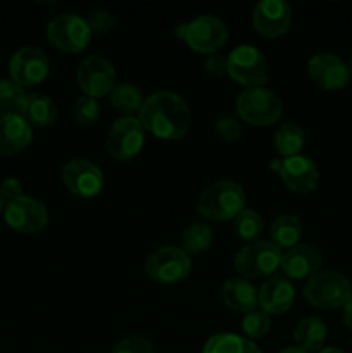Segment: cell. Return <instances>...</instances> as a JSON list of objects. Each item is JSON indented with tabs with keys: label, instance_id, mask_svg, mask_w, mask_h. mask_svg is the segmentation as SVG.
I'll use <instances>...</instances> for the list:
<instances>
[{
	"label": "cell",
	"instance_id": "6da1fadb",
	"mask_svg": "<svg viewBox=\"0 0 352 353\" xmlns=\"http://www.w3.org/2000/svg\"><path fill=\"white\" fill-rule=\"evenodd\" d=\"M138 119L152 137L164 141H176L185 138L190 131L192 110L178 93L155 92L145 99Z\"/></svg>",
	"mask_w": 352,
	"mask_h": 353
},
{
	"label": "cell",
	"instance_id": "7a4b0ae2",
	"mask_svg": "<svg viewBox=\"0 0 352 353\" xmlns=\"http://www.w3.org/2000/svg\"><path fill=\"white\" fill-rule=\"evenodd\" d=\"M245 202L247 196L238 183L231 179H221L200 193L197 209L204 219L224 223L235 219L245 209Z\"/></svg>",
	"mask_w": 352,
	"mask_h": 353
},
{
	"label": "cell",
	"instance_id": "3957f363",
	"mask_svg": "<svg viewBox=\"0 0 352 353\" xmlns=\"http://www.w3.org/2000/svg\"><path fill=\"white\" fill-rule=\"evenodd\" d=\"M302 296L316 309H342L352 296V285L342 272L320 271L307 279L302 288Z\"/></svg>",
	"mask_w": 352,
	"mask_h": 353
},
{
	"label": "cell",
	"instance_id": "277c9868",
	"mask_svg": "<svg viewBox=\"0 0 352 353\" xmlns=\"http://www.w3.org/2000/svg\"><path fill=\"white\" fill-rule=\"evenodd\" d=\"M283 252L271 240H257L242 247L235 255V271L244 279L271 278L280 269Z\"/></svg>",
	"mask_w": 352,
	"mask_h": 353
},
{
	"label": "cell",
	"instance_id": "5b68a950",
	"mask_svg": "<svg viewBox=\"0 0 352 353\" xmlns=\"http://www.w3.org/2000/svg\"><path fill=\"white\" fill-rule=\"evenodd\" d=\"M175 33L199 54H216L228 40V28L223 19L211 14L195 17L190 23L179 24Z\"/></svg>",
	"mask_w": 352,
	"mask_h": 353
},
{
	"label": "cell",
	"instance_id": "8992f818",
	"mask_svg": "<svg viewBox=\"0 0 352 353\" xmlns=\"http://www.w3.org/2000/svg\"><path fill=\"white\" fill-rule=\"evenodd\" d=\"M237 112L252 126H271L282 117L283 105L273 90L264 86L245 88L237 99Z\"/></svg>",
	"mask_w": 352,
	"mask_h": 353
},
{
	"label": "cell",
	"instance_id": "52a82bcc",
	"mask_svg": "<svg viewBox=\"0 0 352 353\" xmlns=\"http://www.w3.org/2000/svg\"><path fill=\"white\" fill-rule=\"evenodd\" d=\"M226 74L245 88L262 86L269 78V65L266 55L254 45H238L228 54Z\"/></svg>",
	"mask_w": 352,
	"mask_h": 353
},
{
	"label": "cell",
	"instance_id": "ba28073f",
	"mask_svg": "<svg viewBox=\"0 0 352 353\" xmlns=\"http://www.w3.org/2000/svg\"><path fill=\"white\" fill-rule=\"evenodd\" d=\"M192 271L190 257L179 247H161L148 254L145 261V274L161 285H173L186 279Z\"/></svg>",
	"mask_w": 352,
	"mask_h": 353
},
{
	"label": "cell",
	"instance_id": "9c48e42d",
	"mask_svg": "<svg viewBox=\"0 0 352 353\" xmlns=\"http://www.w3.org/2000/svg\"><path fill=\"white\" fill-rule=\"evenodd\" d=\"M145 143V130L135 116H121L110 124L106 145L116 161L126 162L137 157Z\"/></svg>",
	"mask_w": 352,
	"mask_h": 353
},
{
	"label": "cell",
	"instance_id": "30bf717a",
	"mask_svg": "<svg viewBox=\"0 0 352 353\" xmlns=\"http://www.w3.org/2000/svg\"><path fill=\"white\" fill-rule=\"evenodd\" d=\"M47 38L59 50L78 54L88 47L92 31L83 17L76 14H59L48 23Z\"/></svg>",
	"mask_w": 352,
	"mask_h": 353
},
{
	"label": "cell",
	"instance_id": "8fae6325",
	"mask_svg": "<svg viewBox=\"0 0 352 353\" xmlns=\"http://www.w3.org/2000/svg\"><path fill=\"white\" fill-rule=\"evenodd\" d=\"M76 79L83 95L100 99L113 92L116 86L114 65L102 55H88L79 62L76 69Z\"/></svg>",
	"mask_w": 352,
	"mask_h": 353
},
{
	"label": "cell",
	"instance_id": "7c38bea8",
	"mask_svg": "<svg viewBox=\"0 0 352 353\" xmlns=\"http://www.w3.org/2000/svg\"><path fill=\"white\" fill-rule=\"evenodd\" d=\"M61 178L66 188L79 199L97 196L106 183L102 169L88 159H72L66 162Z\"/></svg>",
	"mask_w": 352,
	"mask_h": 353
},
{
	"label": "cell",
	"instance_id": "4fadbf2b",
	"mask_svg": "<svg viewBox=\"0 0 352 353\" xmlns=\"http://www.w3.org/2000/svg\"><path fill=\"white\" fill-rule=\"evenodd\" d=\"M3 219L7 226L16 233L33 234L48 224V210L40 200L23 195L7 203Z\"/></svg>",
	"mask_w": 352,
	"mask_h": 353
},
{
	"label": "cell",
	"instance_id": "5bb4252c",
	"mask_svg": "<svg viewBox=\"0 0 352 353\" xmlns=\"http://www.w3.org/2000/svg\"><path fill=\"white\" fill-rule=\"evenodd\" d=\"M10 79L21 88L37 86L47 79L50 72V59L41 48L23 47L9 61Z\"/></svg>",
	"mask_w": 352,
	"mask_h": 353
},
{
	"label": "cell",
	"instance_id": "9a60e30c",
	"mask_svg": "<svg viewBox=\"0 0 352 353\" xmlns=\"http://www.w3.org/2000/svg\"><path fill=\"white\" fill-rule=\"evenodd\" d=\"M271 169H275L280 174L283 185L295 193L314 192L320 183V171L313 159L306 155H293V157L282 159V161H273Z\"/></svg>",
	"mask_w": 352,
	"mask_h": 353
},
{
	"label": "cell",
	"instance_id": "2e32d148",
	"mask_svg": "<svg viewBox=\"0 0 352 353\" xmlns=\"http://www.w3.org/2000/svg\"><path fill=\"white\" fill-rule=\"evenodd\" d=\"M307 76L320 88L328 92L344 90L351 81L347 62L335 54H316L307 62Z\"/></svg>",
	"mask_w": 352,
	"mask_h": 353
},
{
	"label": "cell",
	"instance_id": "e0dca14e",
	"mask_svg": "<svg viewBox=\"0 0 352 353\" xmlns=\"http://www.w3.org/2000/svg\"><path fill=\"white\" fill-rule=\"evenodd\" d=\"M252 23L262 37H282L292 23V7L283 0H261L254 7Z\"/></svg>",
	"mask_w": 352,
	"mask_h": 353
},
{
	"label": "cell",
	"instance_id": "ac0fdd59",
	"mask_svg": "<svg viewBox=\"0 0 352 353\" xmlns=\"http://www.w3.org/2000/svg\"><path fill=\"white\" fill-rule=\"evenodd\" d=\"M323 268V254L317 247L299 243L297 247L283 252L280 269L289 279H309Z\"/></svg>",
	"mask_w": 352,
	"mask_h": 353
},
{
	"label": "cell",
	"instance_id": "d6986e66",
	"mask_svg": "<svg viewBox=\"0 0 352 353\" xmlns=\"http://www.w3.org/2000/svg\"><path fill=\"white\" fill-rule=\"evenodd\" d=\"M295 302V288L292 281L283 274H273L262 283L259 290V309L268 312L269 316L285 314L292 309Z\"/></svg>",
	"mask_w": 352,
	"mask_h": 353
},
{
	"label": "cell",
	"instance_id": "ffe728a7",
	"mask_svg": "<svg viewBox=\"0 0 352 353\" xmlns=\"http://www.w3.org/2000/svg\"><path fill=\"white\" fill-rule=\"evenodd\" d=\"M33 138V128L19 116L12 114L0 119V155L10 157L23 152Z\"/></svg>",
	"mask_w": 352,
	"mask_h": 353
},
{
	"label": "cell",
	"instance_id": "44dd1931",
	"mask_svg": "<svg viewBox=\"0 0 352 353\" xmlns=\"http://www.w3.org/2000/svg\"><path fill=\"white\" fill-rule=\"evenodd\" d=\"M221 296L224 305L235 312L248 314L259 309V290L244 278H231L224 281Z\"/></svg>",
	"mask_w": 352,
	"mask_h": 353
},
{
	"label": "cell",
	"instance_id": "7402d4cb",
	"mask_svg": "<svg viewBox=\"0 0 352 353\" xmlns=\"http://www.w3.org/2000/svg\"><path fill=\"white\" fill-rule=\"evenodd\" d=\"M19 116L31 128H47L55 124L59 117V110L48 97L40 95V93H31L24 99Z\"/></svg>",
	"mask_w": 352,
	"mask_h": 353
},
{
	"label": "cell",
	"instance_id": "603a6c76",
	"mask_svg": "<svg viewBox=\"0 0 352 353\" xmlns=\"http://www.w3.org/2000/svg\"><path fill=\"white\" fill-rule=\"evenodd\" d=\"M328 336V327L323 319L320 317H304L293 331V341L297 348L304 352H320L323 350V345Z\"/></svg>",
	"mask_w": 352,
	"mask_h": 353
},
{
	"label": "cell",
	"instance_id": "cb8c5ba5",
	"mask_svg": "<svg viewBox=\"0 0 352 353\" xmlns=\"http://www.w3.org/2000/svg\"><path fill=\"white\" fill-rule=\"evenodd\" d=\"M302 221L295 214H280L271 224V241L280 250H290L300 243Z\"/></svg>",
	"mask_w": 352,
	"mask_h": 353
},
{
	"label": "cell",
	"instance_id": "d4e9b609",
	"mask_svg": "<svg viewBox=\"0 0 352 353\" xmlns=\"http://www.w3.org/2000/svg\"><path fill=\"white\" fill-rule=\"evenodd\" d=\"M202 353H262L254 341L233 333H217L204 345Z\"/></svg>",
	"mask_w": 352,
	"mask_h": 353
},
{
	"label": "cell",
	"instance_id": "484cf974",
	"mask_svg": "<svg viewBox=\"0 0 352 353\" xmlns=\"http://www.w3.org/2000/svg\"><path fill=\"white\" fill-rule=\"evenodd\" d=\"M214 233L213 228L207 223H192L186 226L182 233V250L188 257L192 255H200L207 252L213 245Z\"/></svg>",
	"mask_w": 352,
	"mask_h": 353
},
{
	"label": "cell",
	"instance_id": "4316f807",
	"mask_svg": "<svg viewBox=\"0 0 352 353\" xmlns=\"http://www.w3.org/2000/svg\"><path fill=\"white\" fill-rule=\"evenodd\" d=\"M144 102L145 97L141 90L131 83H116L110 92V103L124 116H133V114L140 112Z\"/></svg>",
	"mask_w": 352,
	"mask_h": 353
},
{
	"label": "cell",
	"instance_id": "83f0119b",
	"mask_svg": "<svg viewBox=\"0 0 352 353\" xmlns=\"http://www.w3.org/2000/svg\"><path fill=\"white\" fill-rule=\"evenodd\" d=\"M304 145H306V133L295 123L282 124L275 133V148L280 155H283V159L300 155Z\"/></svg>",
	"mask_w": 352,
	"mask_h": 353
},
{
	"label": "cell",
	"instance_id": "f1b7e54d",
	"mask_svg": "<svg viewBox=\"0 0 352 353\" xmlns=\"http://www.w3.org/2000/svg\"><path fill=\"white\" fill-rule=\"evenodd\" d=\"M262 231H264V221L255 210L244 209L233 219V233L242 241H247V243L257 241Z\"/></svg>",
	"mask_w": 352,
	"mask_h": 353
},
{
	"label": "cell",
	"instance_id": "f546056e",
	"mask_svg": "<svg viewBox=\"0 0 352 353\" xmlns=\"http://www.w3.org/2000/svg\"><path fill=\"white\" fill-rule=\"evenodd\" d=\"M26 93L12 79H0V119L19 114Z\"/></svg>",
	"mask_w": 352,
	"mask_h": 353
},
{
	"label": "cell",
	"instance_id": "4dcf8cb0",
	"mask_svg": "<svg viewBox=\"0 0 352 353\" xmlns=\"http://www.w3.org/2000/svg\"><path fill=\"white\" fill-rule=\"evenodd\" d=\"M271 330V316L262 309H255L252 312L244 314L242 319V331L247 340H259L264 338Z\"/></svg>",
	"mask_w": 352,
	"mask_h": 353
},
{
	"label": "cell",
	"instance_id": "1f68e13d",
	"mask_svg": "<svg viewBox=\"0 0 352 353\" xmlns=\"http://www.w3.org/2000/svg\"><path fill=\"white\" fill-rule=\"evenodd\" d=\"M99 114L100 105L97 99H92V97L81 95L72 103V117L81 126H92L99 119Z\"/></svg>",
	"mask_w": 352,
	"mask_h": 353
},
{
	"label": "cell",
	"instance_id": "d6a6232c",
	"mask_svg": "<svg viewBox=\"0 0 352 353\" xmlns=\"http://www.w3.org/2000/svg\"><path fill=\"white\" fill-rule=\"evenodd\" d=\"M86 24H88L92 34H104L113 30L114 24H116V17L110 10L95 9L86 17Z\"/></svg>",
	"mask_w": 352,
	"mask_h": 353
},
{
	"label": "cell",
	"instance_id": "836d02e7",
	"mask_svg": "<svg viewBox=\"0 0 352 353\" xmlns=\"http://www.w3.org/2000/svg\"><path fill=\"white\" fill-rule=\"evenodd\" d=\"M110 353H154L152 343L144 336H126L121 340Z\"/></svg>",
	"mask_w": 352,
	"mask_h": 353
},
{
	"label": "cell",
	"instance_id": "e575fe53",
	"mask_svg": "<svg viewBox=\"0 0 352 353\" xmlns=\"http://www.w3.org/2000/svg\"><path fill=\"white\" fill-rule=\"evenodd\" d=\"M214 130L224 141H237L242 137V124L235 117H219L214 123Z\"/></svg>",
	"mask_w": 352,
	"mask_h": 353
},
{
	"label": "cell",
	"instance_id": "d590c367",
	"mask_svg": "<svg viewBox=\"0 0 352 353\" xmlns=\"http://www.w3.org/2000/svg\"><path fill=\"white\" fill-rule=\"evenodd\" d=\"M204 69H206L207 74H211V76L226 74V69H228L226 57H223V55H217V54L207 55L206 61H204Z\"/></svg>",
	"mask_w": 352,
	"mask_h": 353
},
{
	"label": "cell",
	"instance_id": "8d00e7d4",
	"mask_svg": "<svg viewBox=\"0 0 352 353\" xmlns=\"http://www.w3.org/2000/svg\"><path fill=\"white\" fill-rule=\"evenodd\" d=\"M0 190H2L3 196L7 199V202H12V200L19 199V196L24 195L23 183H21L17 178H7L6 181L0 185Z\"/></svg>",
	"mask_w": 352,
	"mask_h": 353
},
{
	"label": "cell",
	"instance_id": "74e56055",
	"mask_svg": "<svg viewBox=\"0 0 352 353\" xmlns=\"http://www.w3.org/2000/svg\"><path fill=\"white\" fill-rule=\"evenodd\" d=\"M342 314H344V324L349 327V331H352V296L342 307Z\"/></svg>",
	"mask_w": 352,
	"mask_h": 353
},
{
	"label": "cell",
	"instance_id": "f35d334b",
	"mask_svg": "<svg viewBox=\"0 0 352 353\" xmlns=\"http://www.w3.org/2000/svg\"><path fill=\"white\" fill-rule=\"evenodd\" d=\"M278 353H309V352H304L297 347H289V348H283V350H280Z\"/></svg>",
	"mask_w": 352,
	"mask_h": 353
},
{
	"label": "cell",
	"instance_id": "ab89813d",
	"mask_svg": "<svg viewBox=\"0 0 352 353\" xmlns=\"http://www.w3.org/2000/svg\"><path fill=\"white\" fill-rule=\"evenodd\" d=\"M317 353H347V352L340 350V348H335V347H326V348H323V350H320Z\"/></svg>",
	"mask_w": 352,
	"mask_h": 353
},
{
	"label": "cell",
	"instance_id": "60d3db41",
	"mask_svg": "<svg viewBox=\"0 0 352 353\" xmlns=\"http://www.w3.org/2000/svg\"><path fill=\"white\" fill-rule=\"evenodd\" d=\"M7 199L6 196H3V193H2V190H0V212H2V210H6V207H7Z\"/></svg>",
	"mask_w": 352,
	"mask_h": 353
},
{
	"label": "cell",
	"instance_id": "b9f144b4",
	"mask_svg": "<svg viewBox=\"0 0 352 353\" xmlns=\"http://www.w3.org/2000/svg\"><path fill=\"white\" fill-rule=\"evenodd\" d=\"M347 69H349V74H351V78H352V57L349 59V62H347Z\"/></svg>",
	"mask_w": 352,
	"mask_h": 353
}]
</instances>
